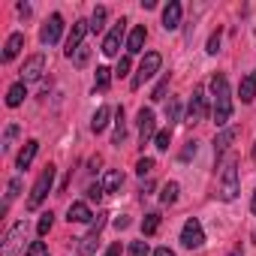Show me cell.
<instances>
[{
    "mask_svg": "<svg viewBox=\"0 0 256 256\" xmlns=\"http://www.w3.org/2000/svg\"><path fill=\"white\" fill-rule=\"evenodd\" d=\"M211 90H214V124L223 126L232 118V96H229V82L226 76H214L211 78Z\"/></svg>",
    "mask_w": 256,
    "mask_h": 256,
    "instance_id": "6da1fadb",
    "label": "cell"
},
{
    "mask_svg": "<svg viewBox=\"0 0 256 256\" xmlns=\"http://www.w3.org/2000/svg\"><path fill=\"white\" fill-rule=\"evenodd\" d=\"M238 190H241V181H238V160L235 157H229L226 160V166H223V172H220V199L223 202H232L235 196H238Z\"/></svg>",
    "mask_w": 256,
    "mask_h": 256,
    "instance_id": "7a4b0ae2",
    "label": "cell"
},
{
    "mask_svg": "<svg viewBox=\"0 0 256 256\" xmlns=\"http://www.w3.org/2000/svg\"><path fill=\"white\" fill-rule=\"evenodd\" d=\"M52 184H54V166L48 163V166L40 172V178H36V184H34V190H30V199H28V208H30V211L42 205V199L52 193Z\"/></svg>",
    "mask_w": 256,
    "mask_h": 256,
    "instance_id": "3957f363",
    "label": "cell"
},
{
    "mask_svg": "<svg viewBox=\"0 0 256 256\" xmlns=\"http://www.w3.org/2000/svg\"><path fill=\"white\" fill-rule=\"evenodd\" d=\"M160 66H163V58H160L157 52H148V54L142 58V64H139V70H136V76H133V82H130V84H133V88H142V84H145L157 70H160Z\"/></svg>",
    "mask_w": 256,
    "mask_h": 256,
    "instance_id": "277c9868",
    "label": "cell"
},
{
    "mask_svg": "<svg viewBox=\"0 0 256 256\" xmlns=\"http://www.w3.org/2000/svg\"><path fill=\"white\" fill-rule=\"evenodd\" d=\"M24 235H28V223L24 220H18L10 232H6V238H4V250H0V256H16L22 247H24Z\"/></svg>",
    "mask_w": 256,
    "mask_h": 256,
    "instance_id": "5b68a950",
    "label": "cell"
},
{
    "mask_svg": "<svg viewBox=\"0 0 256 256\" xmlns=\"http://www.w3.org/2000/svg\"><path fill=\"white\" fill-rule=\"evenodd\" d=\"M181 244L190 247V250H196V247L205 244V232H202V223H199L196 217H190V220L184 223V229H181Z\"/></svg>",
    "mask_w": 256,
    "mask_h": 256,
    "instance_id": "8992f818",
    "label": "cell"
},
{
    "mask_svg": "<svg viewBox=\"0 0 256 256\" xmlns=\"http://www.w3.org/2000/svg\"><path fill=\"white\" fill-rule=\"evenodd\" d=\"M42 72H46V54H34V58H28L24 66H22V82H24V84H28V82H36V78H42Z\"/></svg>",
    "mask_w": 256,
    "mask_h": 256,
    "instance_id": "52a82bcc",
    "label": "cell"
},
{
    "mask_svg": "<svg viewBox=\"0 0 256 256\" xmlns=\"http://www.w3.org/2000/svg\"><path fill=\"white\" fill-rule=\"evenodd\" d=\"M205 112H208V106H205V90H202V88H196V90H193V96H190L187 124H199V120L205 118Z\"/></svg>",
    "mask_w": 256,
    "mask_h": 256,
    "instance_id": "ba28073f",
    "label": "cell"
},
{
    "mask_svg": "<svg viewBox=\"0 0 256 256\" xmlns=\"http://www.w3.org/2000/svg\"><path fill=\"white\" fill-rule=\"evenodd\" d=\"M60 34H64V18L54 12V16L46 22V28H42V34H40V40H42V46H54V42L60 40Z\"/></svg>",
    "mask_w": 256,
    "mask_h": 256,
    "instance_id": "9c48e42d",
    "label": "cell"
},
{
    "mask_svg": "<svg viewBox=\"0 0 256 256\" xmlns=\"http://www.w3.org/2000/svg\"><path fill=\"white\" fill-rule=\"evenodd\" d=\"M120 40H124V22H118V24L106 34V40H102V54H106V58H114L118 48H120Z\"/></svg>",
    "mask_w": 256,
    "mask_h": 256,
    "instance_id": "30bf717a",
    "label": "cell"
},
{
    "mask_svg": "<svg viewBox=\"0 0 256 256\" xmlns=\"http://www.w3.org/2000/svg\"><path fill=\"white\" fill-rule=\"evenodd\" d=\"M88 30H90V22H76V24H72L70 36H66V58H72V52L82 48V40H84Z\"/></svg>",
    "mask_w": 256,
    "mask_h": 256,
    "instance_id": "8fae6325",
    "label": "cell"
},
{
    "mask_svg": "<svg viewBox=\"0 0 256 256\" xmlns=\"http://www.w3.org/2000/svg\"><path fill=\"white\" fill-rule=\"evenodd\" d=\"M151 136H157L154 133V112L151 108H142L139 112V139H142V145H148Z\"/></svg>",
    "mask_w": 256,
    "mask_h": 256,
    "instance_id": "7c38bea8",
    "label": "cell"
},
{
    "mask_svg": "<svg viewBox=\"0 0 256 256\" xmlns=\"http://www.w3.org/2000/svg\"><path fill=\"white\" fill-rule=\"evenodd\" d=\"M181 12H184L181 4H178V0H172V4L163 10V28L166 30H178L181 28Z\"/></svg>",
    "mask_w": 256,
    "mask_h": 256,
    "instance_id": "4fadbf2b",
    "label": "cell"
},
{
    "mask_svg": "<svg viewBox=\"0 0 256 256\" xmlns=\"http://www.w3.org/2000/svg\"><path fill=\"white\" fill-rule=\"evenodd\" d=\"M145 24H136L133 30H130V36H126V52L130 54H139L142 52V46H145Z\"/></svg>",
    "mask_w": 256,
    "mask_h": 256,
    "instance_id": "5bb4252c",
    "label": "cell"
},
{
    "mask_svg": "<svg viewBox=\"0 0 256 256\" xmlns=\"http://www.w3.org/2000/svg\"><path fill=\"white\" fill-rule=\"evenodd\" d=\"M235 139H238V126H226V130H223V133H217V139H214V151H217V154H223Z\"/></svg>",
    "mask_w": 256,
    "mask_h": 256,
    "instance_id": "9a60e30c",
    "label": "cell"
},
{
    "mask_svg": "<svg viewBox=\"0 0 256 256\" xmlns=\"http://www.w3.org/2000/svg\"><path fill=\"white\" fill-rule=\"evenodd\" d=\"M36 148H40V142H36V139H30V142L22 148V154L16 157V166H18V169H28V166L34 163V157H36Z\"/></svg>",
    "mask_w": 256,
    "mask_h": 256,
    "instance_id": "2e32d148",
    "label": "cell"
},
{
    "mask_svg": "<svg viewBox=\"0 0 256 256\" xmlns=\"http://www.w3.org/2000/svg\"><path fill=\"white\" fill-rule=\"evenodd\" d=\"M22 46H24V34H12V36L6 40V46H4V60H12V58H18Z\"/></svg>",
    "mask_w": 256,
    "mask_h": 256,
    "instance_id": "e0dca14e",
    "label": "cell"
},
{
    "mask_svg": "<svg viewBox=\"0 0 256 256\" xmlns=\"http://www.w3.org/2000/svg\"><path fill=\"white\" fill-rule=\"evenodd\" d=\"M66 217H70V223H88V220H90L94 214H90V208H88L84 202H72V205H70V214H66Z\"/></svg>",
    "mask_w": 256,
    "mask_h": 256,
    "instance_id": "ac0fdd59",
    "label": "cell"
},
{
    "mask_svg": "<svg viewBox=\"0 0 256 256\" xmlns=\"http://www.w3.org/2000/svg\"><path fill=\"white\" fill-rule=\"evenodd\" d=\"M24 96H28V88H24V82H18V84H12V88L6 90V106L16 108V106L24 102Z\"/></svg>",
    "mask_w": 256,
    "mask_h": 256,
    "instance_id": "d6986e66",
    "label": "cell"
},
{
    "mask_svg": "<svg viewBox=\"0 0 256 256\" xmlns=\"http://www.w3.org/2000/svg\"><path fill=\"white\" fill-rule=\"evenodd\" d=\"M120 184H124V172L120 169H108L106 178H102V190L106 193H114V190H120Z\"/></svg>",
    "mask_w": 256,
    "mask_h": 256,
    "instance_id": "ffe728a7",
    "label": "cell"
},
{
    "mask_svg": "<svg viewBox=\"0 0 256 256\" xmlns=\"http://www.w3.org/2000/svg\"><path fill=\"white\" fill-rule=\"evenodd\" d=\"M238 94H241V102H250V100L256 96V72H250V76H244V78H241Z\"/></svg>",
    "mask_w": 256,
    "mask_h": 256,
    "instance_id": "44dd1931",
    "label": "cell"
},
{
    "mask_svg": "<svg viewBox=\"0 0 256 256\" xmlns=\"http://www.w3.org/2000/svg\"><path fill=\"white\" fill-rule=\"evenodd\" d=\"M96 247H100V235L88 232L84 238H78V253H82V256H94V253H96Z\"/></svg>",
    "mask_w": 256,
    "mask_h": 256,
    "instance_id": "7402d4cb",
    "label": "cell"
},
{
    "mask_svg": "<svg viewBox=\"0 0 256 256\" xmlns=\"http://www.w3.org/2000/svg\"><path fill=\"white\" fill-rule=\"evenodd\" d=\"M108 118H112V108H108V106H100L96 114H94V120H90V130H94V133H102L106 124H108Z\"/></svg>",
    "mask_w": 256,
    "mask_h": 256,
    "instance_id": "603a6c76",
    "label": "cell"
},
{
    "mask_svg": "<svg viewBox=\"0 0 256 256\" xmlns=\"http://www.w3.org/2000/svg\"><path fill=\"white\" fill-rule=\"evenodd\" d=\"M178 193H181V187H178V181H169V184H163V193H160V202H163V205H175V202H178Z\"/></svg>",
    "mask_w": 256,
    "mask_h": 256,
    "instance_id": "cb8c5ba5",
    "label": "cell"
},
{
    "mask_svg": "<svg viewBox=\"0 0 256 256\" xmlns=\"http://www.w3.org/2000/svg\"><path fill=\"white\" fill-rule=\"evenodd\" d=\"M124 139H126V126H124V108H118V112H114V139H112V142H114V145H120Z\"/></svg>",
    "mask_w": 256,
    "mask_h": 256,
    "instance_id": "d4e9b609",
    "label": "cell"
},
{
    "mask_svg": "<svg viewBox=\"0 0 256 256\" xmlns=\"http://www.w3.org/2000/svg\"><path fill=\"white\" fill-rule=\"evenodd\" d=\"M106 18H108L106 6H96V10H94V16H90V30H94V34H100V30L106 28Z\"/></svg>",
    "mask_w": 256,
    "mask_h": 256,
    "instance_id": "484cf974",
    "label": "cell"
},
{
    "mask_svg": "<svg viewBox=\"0 0 256 256\" xmlns=\"http://www.w3.org/2000/svg\"><path fill=\"white\" fill-rule=\"evenodd\" d=\"M157 229H160V214H157V211H148L145 220H142V232H145V235H154Z\"/></svg>",
    "mask_w": 256,
    "mask_h": 256,
    "instance_id": "4316f807",
    "label": "cell"
},
{
    "mask_svg": "<svg viewBox=\"0 0 256 256\" xmlns=\"http://www.w3.org/2000/svg\"><path fill=\"white\" fill-rule=\"evenodd\" d=\"M108 84H112V70L108 66H96V88L106 90Z\"/></svg>",
    "mask_w": 256,
    "mask_h": 256,
    "instance_id": "83f0119b",
    "label": "cell"
},
{
    "mask_svg": "<svg viewBox=\"0 0 256 256\" xmlns=\"http://www.w3.org/2000/svg\"><path fill=\"white\" fill-rule=\"evenodd\" d=\"M70 60H72V64H76V66H84V64H88V60H90V48H88V46H82V48H76V52H72V58H70Z\"/></svg>",
    "mask_w": 256,
    "mask_h": 256,
    "instance_id": "f1b7e54d",
    "label": "cell"
},
{
    "mask_svg": "<svg viewBox=\"0 0 256 256\" xmlns=\"http://www.w3.org/2000/svg\"><path fill=\"white\" fill-rule=\"evenodd\" d=\"M52 223H54V214H52V211H46V214L40 217V223H36V232H40V238H42V235H48Z\"/></svg>",
    "mask_w": 256,
    "mask_h": 256,
    "instance_id": "f546056e",
    "label": "cell"
},
{
    "mask_svg": "<svg viewBox=\"0 0 256 256\" xmlns=\"http://www.w3.org/2000/svg\"><path fill=\"white\" fill-rule=\"evenodd\" d=\"M166 118H169V124L181 120V102H178V100H169V106H166Z\"/></svg>",
    "mask_w": 256,
    "mask_h": 256,
    "instance_id": "4dcf8cb0",
    "label": "cell"
},
{
    "mask_svg": "<svg viewBox=\"0 0 256 256\" xmlns=\"http://www.w3.org/2000/svg\"><path fill=\"white\" fill-rule=\"evenodd\" d=\"M16 136H18V124H10V126H6V133H4V151H10V148H12Z\"/></svg>",
    "mask_w": 256,
    "mask_h": 256,
    "instance_id": "1f68e13d",
    "label": "cell"
},
{
    "mask_svg": "<svg viewBox=\"0 0 256 256\" xmlns=\"http://www.w3.org/2000/svg\"><path fill=\"white\" fill-rule=\"evenodd\" d=\"M169 142H172V130H160V133L154 136V145H157L160 151H166V148H169Z\"/></svg>",
    "mask_w": 256,
    "mask_h": 256,
    "instance_id": "d6a6232c",
    "label": "cell"
},
{
    "mask_svg": "<svg viewBox=\"0 0 256 256\" xmlns=\"http://www.w3.org/2000/svg\"><path fill=\"white\" fill-rule=\"evenodd\" d=\"M151 169H154V160H151V157H142V160L136 163V172H139L142 178H145V175H151Z\"/></svg>",
    "mask_w": 256,
    "mask_h": 256,
    "instance_id": "836d02e7",
    "label": "cell"
},
{
    "mask_svg": "<svg viewBox=\"0 0 256 256\" xmlns=\"http://www.w3.org/2000/svg\"><path fill=\"white\" fill-rule=\"evenodd\" d=\"M18 190H22V178H12V181H10V190H6V205L18 196ZM6 205H4V208H6Z\"/></svg>",
    "mask_w": 256,
    "mask_h": 256,
    "instance_id": "e575fe53",
    "label": "cell"
},
{
    "mask_svg": "<svg viewBox=\"0 0 256 256\" xmlns=\"http://www.w3.org/2000/svg\"><path fill=\"white\" fill-rule=\"evenodd\" d=\"M102 196H106V190H102V184H90V187H88V199H90V202H100Z\"/></svg>",
    "mask_w": 256,
    "mask_h": 256,
    "instance_id": "d590c367",
    "label": "cell"
},
{
    "mask_svg": "<svg viewBox=\"0 0 256 256\" xmlns=\"http://www.w3.org/2000/svg\"><path fill=\"white\" fill-rule=\"evenodd\" d=\"M28 256H48V247H46L42 241H34V244L28 247Z\"/></svg>",
    "mask_w": 256,
    "mask_h": 256,
    "instance_id": "8d00e7d4",
    "label": "cell"
},
{
    "mask_svg": "<svg viewBox=\"0 0 256 256\" xmlns=\"http://www.w3.org/2000/svg\"><path fill=\"white\" fill-rule=\"evenodd\" d=\"M130 256H148V244H145V241H133Z\"/></svg>",
    "mask_w": 256,
    "mask_h": 256,
    "instance_id": "74e56055",
    "label": "cell"
},
{
    "mask_svg": "<svg viewBox=\"0 0 256 256\" xmlns=\"http://www.w3.org/2000/svg\"><path fill=\"white\" fill-rule=\"evenodd\" d=\"M126 72H130V58H120V60H118V66H114V76H120V78H124Z\"/></svg>",
    "mask_w": 256,
    "mask_h": 256,
    "instance_id": "f35d334b",
    "label": "cell"
},
{
    "mask_svg": "<svg viewBox=\"0 0 256 256\" xmlns=\"http://www.w3.org/2000/svg\"><path fill=\"white\" fill-rule=\"evenodd\" d=\"M217 52H220V30L211 34V40H208V54H217Z\"/></svg>",
    "mask_w": 256,
    "mask_h": 256,
    "instance_id": "ab89813d",
    "label": "cell"
},
{
    "mask_svg": "<svg viewBox=\"0 0 256 256\" xmlns=\"http://www.w3.org/2000/svg\"><path fill=\"white\" fill-rule=\"evenodd\" d=\"M106 226V214H96V220H90V232L94 235H100V229Z\"/></svg>",
    "mask_w": 256,
    "mask_h": 256,
    "instance_id": "60d3db41",
    "label": "cell"
},
{
    "mask_svg": "<svg viewBox=\"0 0 256 256\" xmlns=\"http://www.w3.org/2000/svg\"><path fill=\"white\" fill-rule=\"evenodd\" d=\"M166 88H169V78H163V82H160V84L154 88V96H151V100H163V94H166Z\"/></svg>",
    "mask_w": 256,
    "mask_h": 256,
    "instance_id": "b9f144b4",
    "label": "cell"
},
{
    "mask_svg": "<svg viewBox=\"0 0 256 256\" xmlns=\"http://www.w3.org/2000/svg\"><path fill=\"white\" fill-rule=\"evenodd\" d=\"M190 157H196V142H187V148L181 151V160H190Z\"/></svg>",
    "mask_w": 256,
    "mask_h": 256,
    "instance_id": "7bdbcfd3",
    "label": "cell"
},
{
    "mask_svg": "<svg viewBox=\"0 0 256 256\" xmlns=\"http://www.w3.org/2000/svg\"><path fill=\"white\" fill-rule=\"evenodd\" d=\"M120 250H124V247H120V241H114V244H112V247H108L102 256H120Z\"/></svg>",
    "mask_w": 256,
    "mask_h": 256,
    "instance_id": "ee69618b",
    "label": "cell"
},
{
    "mask_svg": "<svg viewBox=\"0 0 256 256\" xmlns=\"http://www.w3.org/2000/svg\"><path fill=\"white\" fill-rule=\"evenodd\" d=\"M114 226H118V229H126V226H130V217H124V214H120V217L114 220Z\"/></svg>",
    "mask_w": 256,
    "mask_h": 256,
    "instance_id": "f6af8a7d",
    "label": "cell"
},
{
    "mask_svg": "<svg viewBox=\"0 0 256 256\" xmlns=\"http://www.w3.org/2000/svg\"><path fill=\"white\" fill-rule=\"evenodd\" d=\"M154 256H175V253L169 247H160V250H154Z\"/></svg>",
    "mask_w": 256,
    "mask_h": 256,
    "instance_id": "bcb514c9",
    "label": "cell"
},
{
    "mask_svg": "<svg viewBox=\"0 0 256 256\" xmlns=\"http://www.w3.org/2000/svg\"><path fill=\"white\" fill-rule=\"evenodd\" d=\"M250 211L256 214V193H253V199H250Z\"/></svg>",
    "mask_w": 256,
    "mask_h": 256,
    "instance_id": "7dc6e473",
    "label": "cell"
},
{
    "mask_svg": "<svg viewBox=\"0 0 256 256\" xmlns=\"http://www.w3.org/2000/svg\"><path fill=\"white\" fill-rule=\"evenodd\" d=\"M232 256H241V250H232Z\"/></svg>",
    "mask_w": 256,
    "mask_h": 256,
    "instance_id": "c3c4849f",
    "label": "cell"
}]
</instances>
